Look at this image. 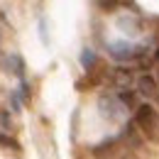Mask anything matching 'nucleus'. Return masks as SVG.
I'll return each mask as SVG.
<instances>
[{"mask_svg": "<svg viewBox=\"0 0 159 159\" xmlns=\"http://www.w3.org/2000/svg\"><path fill=\"white\" fill-rule=\"evenodd\" d=\"M118 2H120V0H98V5L103 7V10H115Z\"/></svg>", "mask_w": 159, "mask_h": 159, "instance_id": "8", "label": "nucleus"}, {"mask_svg": "<svg viewBox=\"0 0 159 159\" xmlns=\"http://www.w3.org/2000/svg\"><path fill=\"white\" fill-rule=\"evenodd\" d=\"M157 61H159V49H157Z\"/></svg>", "mask_w": 159, "mask_h": 159, "instance_id": "9", "label": "nucleus"}, {"mask_svg": "<svg viewBox=\"0 0 159 159\" xmlns=\"http://www.w3.org/2000/svg\"><path fill=\"white\" fill-rule=\"evenodd\" d=\"M0 144L2 147H12V149H20V144L15 142L12 137H5V135H0Z\"/></svg>", "mask_w": 159, "mask_h": 159, "instance_id": "7", "label": "nucleus"}, {"mask_svg": "<svg viewBox=\"0 0 159 159\" xmlns=\"http://www.w3.org/2000/svg\"><path fill=\"white\" fill-rule=\"evenodd\" d=\"M96 64H98L96 52H93V49H83V54H81V66H83L86 71H93V69H96Z\"/></svg>", "mask_w": 159, "mask_h": 159, "instance_id": "4", "label": "nucleus"}, {"mask_svg": "<svg viewBox=\"0 0 159 159\" xmlns=\"http://www.w3.org/2000/svg\"><path fill=\"white\" fill-rule=\"evenodd\" d=\"M120 100L125 103V105H135V93H130V91H120Z\"/></svg>", "mask_w": 159, "mask_h": 159, "instance_id": "6", "label": "nucleus"}, {"mask_svg": "<svg viewBox=\"0 0 159 159\" xmlns=\"http://www.w3.org/2000/svg\"><path fill=\"white\" fill-rule=\"evenodd\" d=\"M137 93L139 96H147V98H154L157 96V81L152 76H142L137 81Z\"/></svg>", "mask_w": 159, "mask_h": 159, "instance_id": "3", "label": "nucleus"}, {"mask_svg": "<svg viewBox=\"0 0 159 159\" xmlns=\"http://www.w3.org/2000/svg\"><path fill=\"white\" fill-rule=\"evenodd\" d=\"M135 120H137V125L144 130V132H149V135H154V137H159V113L149 105V103H144V105H139L137 108V115H135Z\"/></svg>", "mask_w": 159, "mask_h": 159, "instance_id": "1", "label": "nucleus"}, {"mask_svg": "<svg viewBox=\"0 0 159 159\" xmlns=\"http://www.w3.org/2000/svg\"><path fill=\"white\" fill-rule=\"evenodd\" d=\"M157 79H159V74H157Z\"/></svg>", "mask_w": 159, "mask_h": 159, "instance_id": "10", "label": "nucleus"}, {"mask_svg": "<svg viewBox=\"0 0 159 159\" xmlns=\"http://www.w3.org/2000/svg\"><path fill=\"white\" fill-rule=\"evenodd\" d=\"M108 49H110V54L115 57V59H135L139 57V49L137 47H132V44H115V42H110L108 44Z\"/></svg>", "mask_w": 159, "mask_h": 159, "instance_id": "2", "label": "nucleus"}, {"mask_svg": "<svg viewBox=\"0 0 159 159\" xmlns=\"http://www.w3.org/2000/svg\"><path fill=\"white\" fill-rule=\"evenodd\" d=\"M118 105H125V103H122V100H120V103H113V100H110V108H118ZM100 108H108V100H105V98H100ZM103 115H108V118L113 120V118H118L120 113H118V110H105Z\"/></svg>", "mask_w": 159, "mask_h": 159, "instance_id": "5", "label": "nucleus"}]
</instances>
